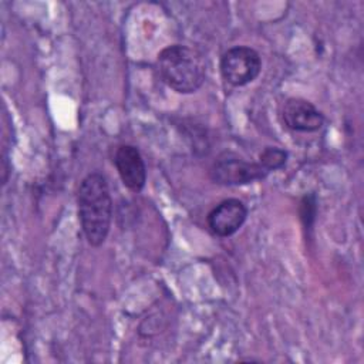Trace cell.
Returning <instances> with one entry per match:
<instances>
[{
	"mask_svg": "<svg viewBox=\"0 0 364 364\" xmlns=\"http://www.w3.org/2000/svg\"><path fill=\"white\" fill-rule=\"evenodd\" d=\"M78 218L87 242L101 246L111 228L112 199L105 176L100 172L88 173L80 183L77 192Z\"/></svg>",
	"mask_w": 364,
	"mask_h": 364,
	"instance_id": "1",
	"label": "cell"
},
{
	"mask_svg": "<svg viewBox=\"0 0 364 364\" xmlns=\"http://www.w3.org/2000/svg\"><path fill=\"white\" fill-rule=\"evenodd\" d=\"M156 67L162 81L181 94L198 91L206 78L203 55L198 50L182 44L165 47L158 54Z\"/></svg>",
	"mask_w": 364,
	"mask_h": 364,
	"instance_id": "2",
	"label": "cell"
},
{
	"mask_svg": "<svg viewBox=\"0 0 364 364\" xmlns=\"http://www.w3.org/2000/svg\"><path fill=\"white\" fill-rule=\"evenodd\" d=\"M269 173L259 162L246 161L235 154H222L212 165L209 175L219 185H246L266 178Z\"/></svg>",
	"mask_w": 364,
	"mask_h": 364,
	"instance_id": "3",
	"label": "cell"
},
{
	"mask_svg": "<svg viewBox=\"0 0 364 364\" xmlns=\"http://www.w3.org/2000/svg\"><path fill=\"white\" fill-rule=\"evenodd\" d=\"M260 55L252 47L236 46L222 54L220 74L225 81L235 87H242L255 81L260 74Z\"/></svg>",
	"mask_w": 364,
	"mask_h": 364,
	"instance_id": "4",
	"label": "cell"
},
{
	"mask_svg": "<svg viewBox=\"0 0 364 364\" xmlns=\"http://www.w3.org/2000/svg\"><path fill=\"white\" fill-rule=\"evenodd\" d=\"M246 218V205L236 198H229L222 200L209 212L208 226L213 235L219 237H228L242 228Z\"/></svg>",
	"mask_w": 364,
	"mask_h": 364,
	"instance_id": "5",
	"label": "cell"
},
{
	"mask_svg": "<svg viewBox=\"0 0 364 364\" xmlns=\"http://www.w3.org/2000/svg\"><path fill=\"white\" fill-rule=\"evenodd\" d=\"M280 114L283 124L299 132H314L324 124V115L304 98H287Z\"/></svg>",
	"mask_w": 364,
	"mask_h": 364,
	"instance_id": "6",
	"label": "cell"
},
{
	"mask_svg": "<svg viewBox=\"0 0 364 364\" xmlns=\"http://www.w3.org/2000/svg\"><path fill=\"white\" fill-rule=\"evenodd\" d=\"M114 164L122 183L132 192H141L146 182V166L134 145H121L115 151Z\"/></svg>",
	"mask_w": 364,
	"mask_h": 364,
	"instance_id": "7",
	"label": "cell"
},
{
	"mask_svg": "<svg viewBox=\"0 0 364 364\" xmlns=\"http://www.w3.org/2000/svg\"><path fill=\"white\" fill-rule=\"evenodd\" d=\"M287 152L277 146H266L259 155V164L267 171H276L286 165Z\"/></svg>",
	"mask_w": 364,
	"mask_h": 364,
	"instance_id": "8",
	"label": "cell"
},
{
	"mask_svg": "<svg viewBox=\"0 0 364 364\" xmlns=\"http://www.w3.org/2000/svg\"><path fill=\"white\" fill-rule=\"evenodd\" d=\"M314 206V200H313V196H304L303 198V202H301V209L304 212H301V219L304 220L306 226H311V222L314 220V215H316V209L313 208L310 210V208Z\"/></svg>",
	"mask_w": 364,
	"mask_h": 364,
	"instance_id": "9",
	"label": "cell"
}]
</instances>
